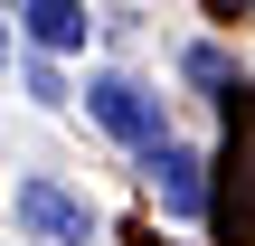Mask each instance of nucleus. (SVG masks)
<instances>
[{
	"label": "nucleus",
	"mask_w": 255,
	"mask_h": 246,
	"mask_svg": "<svg viewBox=\"0 0 255 246\" xmlns=\"http://www.w3.org/2000/svg\"><path fill=\"white\" fill-rule=\"evenodd\" d=\"M0 66H9V28H0Z\"/></svg>",
	"instance_id": "nucleus-7"
},
{
	"label": "nucleus",
	"mask_w": 255,
	"mask_h": 246,
	"mask_svg": "<svg viewBox=\"0 0 255 246\" xmlns=\"http://www.w3.org/2000/svg\"><path fill=\"white\" fill-rule=\"evenodd\" d=\"M28 95H38V104H66V76H57L47 57H28Z\"/></svg>",
	"instance_id": "nucleus-6"
},
{
	"label": "nucleus",
	"mask_w": 255,
	"mask_h": 246,
	"mask_svg": "<svg viewBox=\"0 0 255 246\" xmlns=\"http://www.w3.org/2000/svg\"><path fill=\"white\" fill-rule=\"evenodd\" d=\"M19 228L38 246H95V199H76L66 180L28 171V180H19Z\"/></svg>",
	"instance_id": "nucleus-2"
},
{
	"label": "nucleus",
	"mask_w": 255,
	"mask_h": 246,
	"mask_svg": "<svg viewBox=\"0 0 255 246\" xmlns=\"http://www.w3.org/2000/svg\"><path fill=\"white\" fill-rule=\"evenodd\" d=\"M85 114L142 161V152H161L170 142V114H161V95L151 85H132V76H85Z\"/></svg>",
	"instance_id": "nucleus-1"
},
{
	"label": "nucleus",
	"mask_w": 255,
	"mask_h": 246,
	"mask_svg": "<svg viewBox=\"0 0 255 246\" xmlns=\"http://www.w3.org/2000/svg\"><path fill=\"white\" fill-rule=\"evenodd\" d=\"M142 180H151V199H161L180 228L218 209V199H208V161H199L189 142H161V152H142Z\"/></svg>",
	"instance_id": "nucleus-3"
},
{
	"label": "nucleus",
	"mask_w": 255,
	"mask_h": 246,
	"mask_svg": "<svg viewBox=\"0 0 255 246\" xmlns=\"http://www.w3.org/2000/svg\"><path fill=\"white\" fill-rule=\"evenodd\" d=\"M180 76H189V85H208V95H218V104H227V95H237V66H227V47H218V38H199V47H189V57H180Z\"/></svg>",
	"instance_id": "nucleus-5"
},
{
	"label": "nucleus",
	"mask_w": 255,
	"mask_h": 246,
	"mask_svg": "<svg viewBox=\"0 0 255 246\" xmlns=\"http://www.w3.org/2000/svg\"><path fill=\"white\" fill-rule=\"evenodd\" d=\"M9 19H19V38H28L38 57H66V47L95 38V9H85V0H28V9H9Z\"/></svg>",
	"instance_id": "nucleus-4"
}]
</instances>
